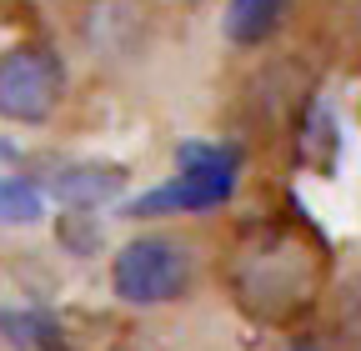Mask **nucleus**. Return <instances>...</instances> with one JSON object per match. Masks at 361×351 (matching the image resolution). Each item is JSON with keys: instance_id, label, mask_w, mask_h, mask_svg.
Wrapping results in <instances>:
<instances>
[{"instance_id": "3", "label": "nucleus", "mask_w": 361, "mask_h": 351, "mask_svg": "<svg viewBox=\"0 0 361 351\" xmlns=\"http://www.w3.org/2000/svg\"><path fill=\"white\" fill-rule=\"evenodd\" d=\"M66 96V70L45 46H16L0 56V121L40 125Z\"/></svg>"}, {"instance_id": "5", "label": "nucleus", "mask_w": 361, "mask_h": 351, "mask_svg": "<svg viewBox=\"0 0 361 351\" xmlns=\"http://www.w3.org/2000/svg\"><path fill=\"white\" fill-rule=\"evenodd\" d=\"M291 16V0H231L226 6V40L236 46H261Z\"/></svg>"}, {"instance_id": "6", "label": "nucleus", "mask_w": 361, "mask_h": 351, "mask_svg": "<svg viewBox=\"0 0 361 351\" xmlns=\"http://www.w3.org/2000/svg\"><path fill=\"white\" fill-rule=\"evenodd\" d=\"M126 176L116 166H75V171H61L56 176V196L61 201H75V206H101L106 196L121 191Z\"/></svg>"}, {"instance_id": "4", "label": "nucleus", "mask_w": 361, "mask_h": 351, "mask_svg": "<svg viewBox=\"0 0 361 351\" xmlns=\"http://www.w3.org/2000/svg\"><path fill=\"white\" fill-rule=\"evenodd\" d=\"M236 186V151L231 146H186L180 151V181L151 191L146 201H135V216L156 211H206L221 206Z\"/></svg>"}, {"instance_id": "1", "label": "nucleus", "mask_w": 361, "mask_h": 351, "mask_svg": "<svg viewBox=\"0 0 361 351\" xmlns=\"http://www.w3.org/2000/svg\"><path fill=\"white\" fill-rule=\"evenodd\" d=\"M311 291H316V256L296 236L276 231L261 246L241 251L236 261V296L261 321H286L311 301Z\"/></svg>"}, {"instance_id": "2", "label": "nucleus", "mask_w": 361, "mask_h": 351, "mask_svg": "<svg viewBox=\"0 0 361 351\" xmlns=\"http://www.w3.org/2000/svg\"><path fill=\"white\" fill-rule=\"evenodd\" d=\"M111 286L126 306H166L191 291V251L171 236H135L111 261Z\"/></svg>"}, {"instance_id": "8", "label": "nucleus", "mask_w": 361, "mask_h": 351, "mask_svg": "<svg viewBox=\"0 0 361 351\" xmlns=\"http://www.w3.org/2000/svg\"><path fill=\"white\" fill-rule=\"evenodd\" d=\"M281 351H336V346H331L326 336H291Z\"/></svg>"}, {"instance_id": "7", "label": "nucleus", "mask_w": 361, "mask_h": 351, "mask_svg": "<svg viewBox=\"0 0 361 351\" xmlns=\"http://www.w3.org/2000/svg\"><path fill=\"white\" fill-rule=\"evenodd\" d=\"M40 216V196L20 181H0V221H35Z\"/></svg>"}]
</instances>
